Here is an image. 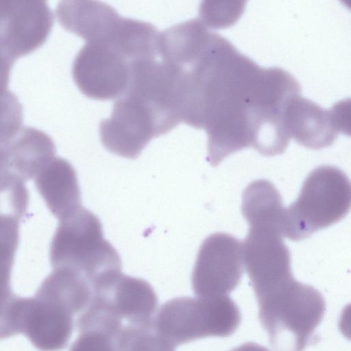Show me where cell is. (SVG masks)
<instances>
[{"label": "cell", "mask_w": 351, "mask_h": 351, "mask_svg": "<svg viewBox=\"0 0 351 351\" xmlns=\"http://www.w3.org/2000/svg\"><path fill=\"white\" fill-rule=\"evenodd\" d=\"M243 275L242 243L233 236L216 232L202 243L191 276L198 298L227 295L240 283Z\"/></svg>", "instance_id": "7"}, {"label": "cell", "mask_w": 351, "mask_h": 351, "mask_svg": "<svg viewBox=\"0 0 351 351\" xmlns=\"http://www.w3.org/2000/svg\"><path fill=\"white\" fill-rule=\"evenodd\" d=\"M119 336L99 329L79 331L69 351H118Z\"/></svg>", "instance_id": "17"}, {"label": "cell", "mask_w": 351, "mask_h": 351, "mask_svg": "<svg viewBox=\"0 0 351 351\" xmlns=\"http://www.w3.org/2000/svg\"><path fill=\"white\" fill-rule=\"evenodd\" d=\"M27 208L14 194L0 195V303L14 293L11 274L19 244L20 223Z\"/></svg>", "instance_id": "14"}, {"label": "cell", "mask_w": 351, "mask_h": 351, "mask_svg": "<svg viewBox=\"0 0 351 351\" xmlns=\"http://www.w3.org/2000/svg\"><path fill=\"white\" fill-rule=\"evenodd\" d=\"M230 351H269L266 348L254 342H246Z\"/></svg>", "instance_id": "19"}, {"label": "cell", "mask_w": 351, "mask_h": 351, "mask_svg": "<svg viewBox=\"0 0 351 351\" xmlns=\"http://www.w3.org/2000/svg\"><path fill=\"white\" fill-rule=\"evenodd\" d=\"M350 201L346 173L332 166L317 167L305 179L296 200L285 208L282 235L294 241L304 239L344 218Z\"/></svg>", "instance_id": "4"}, {"label": "cell", "mask_w": 351, "mask_h": 351, "mask_svg": "<svg viewBox=\"0 0 351 351\" xmlns=\"http://www.w3.org/2000/svg\"><path fill=\"white\" fill-rule=\"evenodd\" d=\"M133 63L108 41L86 42L73 64V80L86 96L95 99L118 98L125 93Z\"/></svg>", "instance_id": "6"}, {"label": "cell", "mask_w": 351, "mask_h": 351, "mask_svg": "<svg viewBox=\"0 0 351 351\" xmlns=\"http://www.w3.org/2000/svg\"><path fill=\"white\" fill-rule=\"evenodd\" d=\"M53 268L81 274L93 287L121 272L120 256L103 236L99 218L83 206L59 220L50 246Z\"/></svg>", "instance_id": "3"}, {"label": "cell", "mask_w": 351, "mask_h": 351, "mask_svg": "<svg viewBox=\"0 0 351 351\" xmlns=\"http://www.w3.org/2000/svg\"><path fill=\"white\" fill-rule=\"evenodd\" d=\"M100 138L106 149L134 159L158 133L149 110L138 99L123 95L114 104L110 117L99 124Z\"/></svg>", "instance_id": "8"}, {"label": "cell", "mask_w": 351, "mask_h": 351, "mask_svg": "<svg viewBox=\"0 0 351 351\" xmlns=\"http://www.w3.org/2000/svg\"><path fill=\"white\" fill-rule=\"evenodd\" d=\"M259 321L275 351H303L322 322L326 302L294 278L256 297Z\"/></svg>", "instance_id": "2"}, {"label": "cell", "mask_w": 351, "mask_h": 351, "mask_svg": "<svg viewBox=\"0 0 351 351\" xmlns=\"http://www.w3.org/2000/svg\"><path fill=\"white\" fill-rule=\"evenodd\" d=\"M182 67L184 123L206 130L208 155L223 158L245 148L267 100L268 68L260 67L213 32Z\"/></svg>", "instance_id": "1"}, {"label": "cell", "mask_w": 351, "mask_h": 351, "mask_svg": "<svg viewBox=\"0 0 351 351\" xmlns=\"http://www.w3.org/2000/svg\"><path fill=\"white\" fill-rule=\"evenodd\" d=\"M61 25L86 42L106 40L121 16L109 5L95 1H62L56 8Z\"/></svg>", "instance_id": "12"}, {"label": "cell", "mask_w": 351, "mask_h": 351, "mask_svg": "<svg viewBox=\"0 0 351 351\" xmlns=\"http://www.w3.org/2000/svg\"><path fill=\"white\" fill-rule=\"evenodd\" d=\"M241 312L228 295L175 298L165 302L154 319L158 332L174 348L199 339L232 335Z\"/></svg>", "instance_id": "5"}, {"label": "cell", "mask_w": 351, "mask_h": 351, "mask_svg": "<svg viewBox=\"0 0 351 351\" xmlns=\"http://www.w3.org/2000/svg\"><path fill=\"white\" fill-rule=\"evenodd\" d=\"M92 293V287L84 276L71 268L60 267L53 268L35 295L61 305L75 316L85 309Z\"/></svg>", "instance_id": "15"}, {"label": "cell", "mask_w": 351, "mask_h": 351, "mask_svg": "<svg viewBox=\"0 0 351 351\" xmlns=\"http://www.w3.org/2000/svg\"><path fill=\"white\" fill-rule=\"evenodd\" d=\"M34 182L47 206L58 220L82 207L77 173L66 160L55 157Z\"/></svg>", "instance_id": "13"}, {"label": "cell", "mask_w": 351, "mask_h": 351, "mask_svg": "<svg viewBox=\"0 0 351 351\" xmlns=\"http://www.w3.org/2000/svg\"><path fill=\"white\" fill-rule=\"evenodd\" d=\"M73 317L60 304L34 295L21 298L19 330L40 351L64 349L72 335Z\"/></svg>", "instance_id": "10"}, {"label": "cell", "mask_w": 351, "mask_h": 351, "mask_svg": "<svg viewBox=\"0 0 351 351\" xmlns=\"http://www.w3.org/2000/svg\"><path fill=\"white\" fill-rule=\"evenodd\" d=\"M156 330L154 321L145 325H125L118 340V351H176Z\"/></svg>", "instance_id": "16"}, {"label": "cell", "mask_w": 351, "mask_h": 351, "mask_svg": "<svg viewBox=\"0 0 351 351\" xmlns=\"http://www.w3.org/2000/svg\"><path fill=\"white\" fill-rule=\"evenodd\" d=\"M98 298L126 325H145L153 322L158 300L146 280L119 273L93 289Z\"/></svg>", "instance_id": "11"}, {"label": "cell", "mask_w": 351, "mask_h": 351, "mask_svg": "<svg viewBox=\"0 0 351 351\" xmlns=\"http://www.w3.org/2000/svg\"><path fill=\"white\" fill-rule=\"evenodd\" d=\"M14 60L0 47V95L8 90L11 68Z\"/></svg>", "instance_id": "18"}, {"label": "cell", "mask_w": 351, "mask_h": 351, "mask_svg": "<svg viewBox=\"0 0 351 351\" xmlns=\"http://www.w3.org/2000/svg\"><path fill=\"white\" fill-rule=\"evenodd\" d=\"M345 105L339 103L326 110L298 95L289 103L285 123L290 136L298 144L312 149L331 145L340 132L346 134Z\"/></svg>", "instance_id": "9"}]
</instances>
